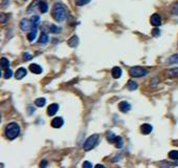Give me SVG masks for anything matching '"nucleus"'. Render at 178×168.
I'll return each instance as SVG.
<instances>
[{
    "label": "nucleus",
    "mask_w": 178,
    "mask_h": 168,
    "mask_svg": "<svg viewBox=\"0 0 178 168\" xmlns=\"http://www.w3.org/2000/svg\"><path fill=\"white\" fill-rule=\"evenodd\" d=\"M115 146L118 148H122L124 146V141L122 137H116V140H115Z\"/></svg>",
    "instance_id": "5701e85b"
},
{
    "label": "nucleus",
    "mask_w": 178,
    "mask_h": 168,
    "mask_svg": "<svg viewBox=\"0 0 178 168\" xmlns=\"http://www.w3.org/2000/svg\"><path fill=\"white\" fill-rule=\"evenodd\" d=\"M23 57H24V59H25V60H31V59L33 58V56L31 55L29 52L24 53V54H23Z\"/></svg>",
    "instance_id": "2f4dec72"
},
{
    "label": "nucleus",
    "mask_w": 178,
    "mask_h": 168,
    "mask_svg": "<svg viewBox=\"0 0 178 168\" xmlns=\"http://www.w3.org/2000/svg\"><path fill=\"white\" fill-rule=\"evenodd\" d=\"M49 40V38H48V35L47 34H45V33H42L40 36V38H39V43L40 44H46L47 42H48Z\"/></svg>",
    "instance_id": "f3484780"
},
{
    "label": "nucleus",
    "mask_w": 178,
    "mask_h": 168,
    "mask_svg": "<svg viewBox=\"0 0 178 168\" xmlns=\"http://www.w3.org/2000/svg\"><path fill=\"white\" fill-rule=\"evenodd\" d=\"M49 31L52 33H55V34H57V33H60L61 32V27H59V26L57 25H50V27H49Z\"/></svg>",
    "instance_id": "bb28decb"
},
{
    "label": "nucleus",
    "mask_w": 178,
    "mask_h": 168,
    "mask_svg": "<svg viewBox=\"0 0 178 168\" xmlns=\"http://www.w3.org/2000/svg\"><path fill=\"white\" fill-rule=\"evenodd\" d=\"M148 72H148L147 68H144V67H141V66H133L129 70L130 76L133 77V78H141V77L146 76Z\"/></svg>",
    "instance_id": "7ed1b4c3"
},
{
    "label": "nucleus",
    "mask_w": 178,
    "mask_h": 168,
    "mask_svg": "<svg viewBox=\"0 0 178 168\" xmlns=\"http://www.w3.org/2000/svg\"><path fill=\"white\" fill-rule=\"evenodd\" d=\"M39 9H40L41 13H46L47 11H48V4L45 2V1H41L40 3H39Z\"/></svg>",
    "instance_id": "a211bd4d"
},
{
    "label": "nucleus",
    "mask_w": 178,
    "mask_h": 168,
    "mask_svg": "<svg viewBox=\"0 0 178 168\" xmlns=\"http://www.w3.org/2000/svg\"><path fill=\"white\" fill-rule=\"evenodd\" d=\"M137 87H138L137 83L135 81H133V80H130V81H128V83H127V88L129 90H131V92L137 89Z\"/></svg>",
    "instance_id": "dca6fc26"
},
{
    "label": "nucleus",
    "mask_w": 178,
    "mask_h": 168,
    "mask_svg": "<svg viewBox=\"0 0 178 168\" xmlns=\"http://www.w3.org/2000/svg\"><path fill=\"white\" fill-rule=\"evenodd\" d=\"M67 43H68V45L70 47H75V46H78V44H79V38L77 37V36H72L70 39H69L68 41H67Z\"/></svg>",
    "instance_id": "4468645a"
},
{
    "label": "nucleus",
    "mask_w": 178,
    "mask_h": 168,
    "mask_svg": "<svg viewBox=\"0 0 178 168\" xmlns=\"http://www.w3.org/2000/svg\"><path fill=\"white\" fill-rule=\"evenodd\" d=\"M58 110H59V105H58L57 103H52V104L49 105L48 108H47V115H48L49 117L55 116L56 113H58Z\"/></svg>",
    "instance_id": "0eeeda50"
},
{
    "label": "nucleus",
    "mask_w": 178,
    "mask_h": 168,
    "mask_svg": "<svg viewBox=\"0 0 178 168\" xmlns=\"http://www.w3.org/2000/svg\"><path fill=\"white\" fill-rule=\"evenodd\" d=\"M168 75H169L170 77H172V78H176V77H178V67L170 70L169 72H168Z\"/></svg>",
    "instance_id": "b1692460"
},
{
    "label": "nucleus",
    "mask_w": 178,
    "mask_h": 168,
    "mask_svg": "<svg viewBox=\"0 0 178 168\" xmlns=\"http://www.w3.org/2000/svg\"><path fill=\"white\" fill-rule=\"evenodd\" d=\"M34 27H37V25L33 22L32 19H26V18H24V19L21 20L20 29H22V31H24V32H26V31H31V29H33Z\"/></svg>",
    "instance_id": "39448f33"
},
{
    "label": "nucleus",
    "mask_w": 178,
    "mask_h": 168,
    "mask_svg": "<svg viewBox=\"0 0 178 168\" xmlns=\"http://www.w3.org/2000/svg\"><path fill=\"white\" fill-rule=\"evenodd\" d=\"M10 60H7L6 58H1V66H2V68L4 70H9L10 68Z\"/></svg>",
    "instance_id": "aec40b11"
},
{
    "label": "nucleus",
    "mask_w": 178,
    "mask_h": 168,
    "mask_svg": "<svg viewBox=\"0 0 178 168\" xmlns=\"http://www.w3.org/2000/svg\"><path fill=\"white\" fill-rule=\"evenodd\" d=\"M169 158L171 160H178V150H172L169 152Z\"/></svg>",
    "instance_id": "393cba45"
},
{
    "label": "nucleus",
    "mask_w": 178,
    "mask_h": 168,
    "mask_svg": "<svg viewBox=\"0 0 178 168\" xmlns=\"http://www.w3.org/2000/svg\"><path fill=\"white\" fill-rule=\"evenodd\" d=\"M29 70L33 72V74H36V75H40L41 72H43V68L39 65V64H36V63H33L29 65Z\"/></svg>",
    "instance_id": "1a4fd4ad"
},
{
    "label": "nucleus",
    "mask_w": 178,
    "mask_h": 168,
    "mask_svg": "<svg viewBox=\"0 0 178 168\" xmlns=\"http://www.w3.org/2000/svg\"><path fill=\"white\" fill-rule=\"evenodd\" d=\"M63 124H64V120L61 117H57L55 119H52V127L54 128H60L63 126Z\"/></svg>",
    "instance_id": "6e6552de"
},
{
    "label": "nucleus",
    "mask_w": 178,
    "mask_h": 168,
    "mask_svg": "<svg viewBox=\"0 0 178 168\" xmlns=\"http://www.w3.org/2000/svg\"><path fill=\"white\" fill-rule=\"evenodd\" d=\"M150 22L153 26H159L161 24V17L158 14H153L150 18Z\"/></svg>",
    "instance_id": "423d86ee"
},
{
    "label": "nucleus",
    "mask_w": 178,
    "mask_h": 168,
    "mask_svg": "<svg viewBox=\"0 0 178 168\" xmlns=\"http://www.w3.org/2000/svg\"><path fill=\"white\" fill-rule=\"evenodd\" d=\"M116 137H118V136H115L114 133L111 132V131L107 133V140H108V142H110V143H115Z\"/></svg>",
    "instance_id": "412c9836"
},
{
    "label": "nucleus",
    "mask_w": 178,
    "mask_h": 168,
    "mask_svg": "<svg viewBox=\"0 0 178 168\" xmlns=\"http://www.w3.org/2000/svg\"><path fill=\"white\" fill-rule=\"evenodd\" d=\"M91 0H75V4L78 6H83L87 3H89Z\"/></svg>",
    "instance_id": "cd10ccee"
},
{
    "label": "nucleus",
    "mask_w": 178,
    "mask_h": 168,
    "mask_svg": "<svg viewBox=\"0 0 178 168\" xmlns=\"http://www.w3.org/2000/svg\"><path fill=\"white\" fill-rule=\"evenodd\" d=\"M152 35L154 36V37H159V36H160V29H158L157 26H155V29L152 31Z\"/></svg>",
    "instance_id": "c756f323"
},
{
    "label": "nucleus",
    "mask_w": 178,
    "mask_h": 168,
    "mask_svg": "<svg viewBox=\"0 0 178 168\" xmlns=\"http://www.w3.org/2000/svg\"><path fill=\"white\" fill-rule=\"evenodd\" d=\"M4 135L9 140H15L20 135V126L16 122H12L6 125L4 129Z\"/></svg>",
    "instance_id": "f03ea898"
},
{
    "label": "nucleus",
    "mask_w": 178,
    "mask_h": 168,
    "mask_svg": "<svg viewBox=\"0 0 178 168\" xmlns=\"http://www.w3.org/2000/svg\"><path fill=\"white\" fill-rule=\"evenodd\" d=\"M153 130V126L151 124H148V123H145V124H143L141 126V131L144 135H149V133H151Z\"/></svg>",
    "instance_id": "f8f14e48"
},
{
    "label": "nucleus",
    "mask_w": 178,
    "mask_h": 168,
    "mask_svg": "<svg viewBox=\"0 0 178 168\" xmlns=\"http://www.w3.org/2000/svg\"><path fill=\"white\" fill-rule=\"evenodd\" d=\"M122 74H123V70H122V68L120 66H114L111 70V75L114 79L121 78Z\"/></svg>",
    "instance_id": "ddd939ff"
},
{
    "label": "nucleus",
    "mask_w": 178,
    "mask_h": 168,
    "mask_svg": "<svg viewBox=\"0 0 178 168\" xmlns=\"http://www.w3.org/2000/svg\"><path fill=\"white\" fill-rule=\"evenodd\" d=\"M35 104L38 107H43L44 105L46 104V99L45 98H38L36 101H35Z\"/></svg>",
    "instance_id": "6ab92c4d"
},
{
    "label": "nucleus",
    "mask_w": 178,
    "mask_h": 168,
    "mask_svg": "<svg viewBox=\"0 0 178 168\" xmlns=\"http://www.w3.org/2000/svg\"><path fill=\"white\" fill-rule=\"evenodd\" d=\"M45 166H47V162H46V161H44V162H41L40 167H45Z\"/></svg>",
    "instance_id": "72a5a7b5"
},
{
    "label": "nucleus",
    "mask_w": 178,
    "mask_h": 168,
    "mask_svg": "<svg viewBox=\"0 0 178 168\" xmlns=\"http://www.w3.org/2000/svg\"><path fill=\"white\" fill-rule=\"evenodd\" d=\"M26 75H27V70H26V68H24V67L18 68L17 72H15V77H16L17 80H21V79L24 78Z\"/></svg>",
    "instance_id": "9d476101"
},
{
    "label": "nucleus",
    "mask_w": 178,
    "mask_h": 168,
    "mask_svg": "<svg viewBox=\"0 0 178 168\" xmlns=\"http://www.w3.org/2000/svg\"><path fill=\"white\" fill-rule=\"evenodd\" d=\"M99 142V135H92L85 141L84 143V149L86 151L91 150L92 148H94Z\"/></svg>",
    "instance_id": "20e7f679"
},
{
    "label": "nucleus",
    "mask_w": 178,
    "mask_h": 168,
    "mask_svg": "<svg viewBox=\"0 0 178 168\" xmlns=\"http://www.w3.org/2000/svg\"><path fill=\"white\" fill-rule=\"evenodd\" d=\"M67 9L63 3L57 2L55 3V5L52 8V16L57 22H63L66 20L67 18Z\"/></svg>",
    "instance_id": "f257e3e1"
},
{
    "label": "nucleus",
    "mask_w": 178,
    "mask_h": 168,
    "mask_svg": "<svg viewBox=\"0 0 178 168\" xmlns=\"http://www.w3.org/2000/svg\"><path fill=\"white\" fill-rule=\"evenodd\" d=\"M168 62L170 64H177L178 63V54H175V55H172L168 59Z\"/></svg>",
    "instance_id": "4be33fe9"
},
{
    "label": "nucleus",
    "mask_w": 178,
    "mask_h": 168,
    "mask_svg": "<svg viewBox=\"0 0 178 168\" xmlns=\"http://www.w3.org/2000/svg\"><path fill=\"white\" fill-rule=\"evenodd\" d=\"M118 108H120V110L123 111V113H128V111L131 109V104L127 101H122L121 103L118 104Z\"/></svg>",
    "instance_id": "9b49d317"
},
{
    "label": "nucleus",
    "mask_w": 178,
    "mask_h": 168,
    "mask_svg": "<svg viewBox=\"0 0 178 168\" xmlns=\"http://www.w3.org/2000/svg\"><path fill=\"white\" fill-rule=\"evenodd\" d=\"M83 167L84 168H91L92 167V164H91V163H89L88 161H85V162L83 163Z\"/></svg>",
    "instance_id": "473e14b6"
},
{
    "label": "nucleus",
    "mask_w": 178,
    "mask_h": 168,
    "mask_svg": "<svg viewBox=\"0 0 178 168\" xmlns=\"http://www.w3.org/2000/svg\"><path fill=\"white\" fill-rule=\"evenodd\" d=\"M9 15L7 14H1V22H2V23H4V22H6V21L9 20Z\"/></svg>",
    "instance_id": "7c9ffc66"
},
{
    "label": "nucleus",
    "mask_w": 178,
    "mask_h": 168,
    "mask_svg": "<svg viewBox=\"0 0 178 168\" xmlns=\"http://www.w3.org/2000/svg\"><path fill=\"white\" fill-rule=\"evenodd\" d=\"M171 13H172L173 15H175V16L178 15V2H175L172 5V8H171Z\"/></svg>",
    "instance_id": "a878e982"
},
{
    "label": "nucleus",
    "mask_w": 178,
    "mask_h": 168,
    "mask_svg": "<svg viewBox=\"0 0 178 168\" xmlns=\"http://www.w3.org/2000/svg\"><path fill=\"white\" fill-rule=\"evenodd\" d=\"M12 75H13V70H12L11 68L6 70L5 72H4V74H3V76H4V78L5 79H10L12 77Z\"/></svg>",
    "instance_id": "c85d7f7f"
},
{
    "label": "nucleus",
    "mask_w": 178,
    "mask_h": 168,
    "mask_svg": "<svg viewBox=\"0 0 178 168\" xmlns=\"http://www.w3.org/2000/svg\"><path fill=\"white\" fill-rule=\"evenodd\" d=\"M95 167H104V165H102V164H99V165H96Z\"/></svg>",
    "instance_id": "f704fd0d"
},
{
    "label": "nucleus",
    "mask_w": 178,
    "mask_h": 168,
    "mask_svg": "<svg viewBox=\"0 0 178 168\" xmlns=\"http://www.w3.org/2000/svg\"><path fill=\"white\" fill-rule=\"evenodd\" d=\"M37 37V27H34L33 29H31V32L29 33V35H27V39L29 41H34Z\"/></svg>",
    "instance_id": "2eb2a0df"
}]
</instances>
